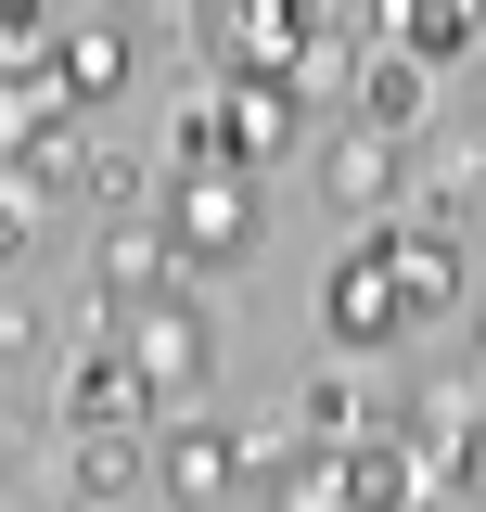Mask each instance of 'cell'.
<instances>
[{
	"instance_id": "cell-6",
	"label": "cell",
	"mask_w": 486,
	"mask_h": 512,
	"mask_svg": "<svg viewBox=\"0 0 486 512\" xmlns=\"http://www.w3.org/2000/svg\"><path fill=\"white\" fill-rule=\"evenodd\" d=\"M52 423H128V436L154 423V384L128 372V346H116V333L64 359V384H52Z\"/></svg>"
},
{
	"instance_id": "cell-14",
	"label": "cell",
	"mask_w": 486,
	"mask_h": 512,
	"mask_svg": "<svg viewBox=\"0 0 486 512\" xmlns=\"http://www.w3.org/2000/svg\"><path fill=\"white\" fill-rule=\"evenodd\" d=\"M474 52V13H461V0H397V64H461Z\"/></svg>"
},
{
	"instance_id": "cell-15",
	"label": "cell",
	"mask_w": 486,
	"mask_h": 512,
	"mask_svg": "<svg viewBox=\"0 0 486 512\" xmlns=\"http://www.w3.org/2000/svg\"><path fill=\"white\" fill-rule=\"evenodd\" d=\"M359 128H384V141H410V128H423V64L371 52V64H359Z\"/></svg>"
},
{
	"instance_id": "cell-13",
	"label": "cell",
	"mask_w": 486,
	"mask_h": 512,
	"mask_svg": "<svg viewBox=\"0 0 486 512\" xmlns=\"http://www.w3.org/2000/svg\"><path fill=\"white\" fill-rule=\"evenodd\" d=\"M346 512H423V461L397 436H359L346 448Z\"/></svg>"
},
{
	"instance_id": "cell-16",
	"label": "cell",
	"mask_w": 486,
	"mask_h": 512,
	"mask_svg": "<svg viewBox=\"0 0 486 512\" xmlns=\"http://www.w3.org/2000/svg\"><path fill=\"white\" fill-rule=\"evenodd\" d=\"M269 500H282V512H346V448H295V461H269Z\"/></svg>"
},
{
	"instance_id": "cell-8",
	"label": "cell",
	"mask_w": 486,
	"mask_h": 512,
	"mask_svg": "<svg viewBox=\"0 0 486 512\" xmlns=\"http://www.w3.org/2000/svg\"><path fill=\"white\" fill-rule=\"evenodd\" d=\"M218 128H231V167H269L295 154V77H218Z\"/></svg>"
},
{
	"instance_id": "cell-19",
	"label": "cell",
	"mask_w": 486,
	"mask_h": 512,
	"mask_svg": "<svg viewBox=\"0 0 486 512\" xmlns=\"http://www.w3.org/2000/svg\"><path fill=\"white\" fill-rule=\"evenodd\" d=\"M77 180L103 192V205H141V167H128V154H90V167H77Z\"/></svg>"
},
{
	"instance_id": "cell-12",
	"label": "cell",
	"mask_w": 486,
	"mask_h": 512,
	"mask_svg": "<svg viewBox=\"0 0 486 512\" xmlns=\"http://www.w3.org/2000/svg\"><path fill=\"white\" fill-rule=\"evenodd\" d=\"M52 64H64V90H77V103H116V90H128V26H116V13H77Z\"/></svg>"
},
{
	"instance_id": "cell-21",
	"label": "cell",
	"mask_w": 486,
	"mask_h": 512,
	"mask_svg": "<svg viewBox=\"0 0 486 512\" xmlns=\"http://www.w3.org/2000/svg\"><path fill=\"white\" fill-rule=\"evenodd\" d=\"M0 512H13V500H0Z\"/></svg>"
},
{
	"instance_id": "cell-10",
	"label": "cell",
	"mask_w": 486,
	"mask_h": 512,
	"mask_svg": "<svg viewBox=\"0 0 486 512\" xmlns=\"http://www.w3.org/2000/svg\"><path fill=\"white\" fill-rule=\"evenodd\" d=\"M154 474H167L192 512H205V500H231V487H243V423H167Z\"/></svg>"
},
{
	"instance_id": "cell-20",
	"label": "cell",
	"mask_w": 486,
	"mask_h": 512,
	"mask_svg": "<svg viewBox=\"0 0 486 512\" xmlns=\"http://www.w3.org/2000/svg\"><path fill=\"white\" fill-rule=\"evenodd\" d=\"M0 346H13V308H0Z\"/></svg>"
},
{
	"instance_id": "cell-11",
	"label": "cell",
	"mask_w": 486,
	"mask_h": 512,
	"mask_svg": "<svg viewBox=\"0 0 486 512\" xmlns=\"http://www.w3.org/2000/svg\"><path fill=\"white\" fill-rule=\"evenodd\" d=\"M64 487L90 512L128 500V487H141V436H128V423H64Z\"/></svg>"
},
{
	"instance_id": "cell-2",
	"label": "cell",
	"mask_w": 486,
	"mask_h": 512,
	"mask_svg": "<svg viewBox=\"0 0 486 512\" xmlns=\"http://www.w3.org/2000/svg\"><path fill=\"white\" fill-rule=\"evenodd\" d=\"M116 346H128V372L154 384V410H180L192 384L218 372V320H205V295H154V308H128Z\"/></svg>"
},
{
	"instance_id": "cell-4",
	"label": "cell",
	"mask_w": 486,
	"mask_h": 512,
	"mask_svg": "<svg viewBox=\"0 0 486 512\" xmlns=\"http://www.w3.org/2000/svg\"><path fill=\"white\" fill-rule=\"evenodd\" d=\"M320 320H333V346H397L410 333V308H397V269H384V244H346L333 256V282H320Z\"/></svg>"
},
{
	"instance_id": "cell-18",
	"label": "cell",
	"mask_w": 486,
	"mask_h": 512,
	"mask_svg": "<svg viewBox=\"0 0 486 512\" xmlns=\"http://www.w3.org/2000/svg\"><path fill=\"white\" fill-rule=\"evenodd\" d=\"M26 244H39V180H13V192H0V269H13Z\"/></svg>"
},
{
	"instance_id": "cell-3",
	"label": "cell",
	"mask_w": 486,
	"mask_h": 512,
	"mask_svg": "<svg viewBox=\"0 0 486 512\" xmlns=\"http://www.w3.org/2000/svg\"><path fill=\"white\" fill-rule=\"evenodd\" d=\"M307 39H320V13H307V0H243V13H205V52L231 64V77H295Z\"/></svg>"
},
{
	"instance_id": "cell-7",
	"label": "cell",
	"mask_w": 486,
	"mask_h": 512,
	"mask_svg": "<svg viewBox=\"0 0 486 512\" xmlns=\"http://www.w3.org/2000/svg\"><path fill=\"white\" fill-rule=\"evenodd\" d=\"M320 192H333L346 218H384V205L410 192V167H397L384 128H333V141H320Z\"/></svg>"
},
{
	"instance_id": "cell-9",
	"label": "cell",
	"mask_w": 486,
	"mask_h": 512,
	"mask_svg": "<svg viewBox=\"0 0 486 512\" xmlns=\"http://www.w3.org/2000/svg\"><path fill=\"white\" fill-rule=\"evenodd\" d=\"M384 244V269H397V308L435 320V308H461V244L435 231V218H397V231H371Z\"/></svg>"
},
{
	"instance_id": "cell-1",
	"label": "cell",
	"mask_w": 486,
	"mask_h": 512,
	"mask_svg": "<svg viewBox=\"0 0 486 512\" xmlns=\"http://www.w3.org/2000/svg\"><path fill=\"white\" fill-rule=\"evenodd\" d=\"M256 231H269L256 167H180V192H167V244H180V269H231V256H256Z\"/></svg>"
},
{
	"instance_id": "cell-17",
	"label": "cell",
	"mask_w": 486,
	"mask_h": 512,
	"mask_svg": "<svg viewBox=\"0 0 486 512\" xmlns=\"http://www.w3.org/2000/svg\"><path fill=\"white\" fill-rule=\"evenodd\" d=\"M295 423H307L320 448H359V436H371V410H359V384H346V372H320V384H307V397H295Z\"/></svg>"
},
{
	"instance_id": "cell-5",
	"label": "cell",
	"mask_w": 486,
	"mask_h": 512,
	"mask_svg": "<svg viewBox=\"0 0 486 512\" xmlns=\"http://www.w3.org/2000/svg\"><path fill=\"white\" fill-rule=\"evenodd\" d=\"M90 295H103V320L154 308V295H180V244H167L154 218H116V231L90 244Z\"/></svg>"
},
{
	"instance_id": "cell-22",
	"label": "cell",
	"mask_w": 486,
	"mask_h": 512,
	"mask_svg": "<svg viewBox=\"0 0 486 512\" xmlns=\"http://www.w3.org/2000/svg\"><path fill=\"white\" fill-rule=\"evenodd\" d=\"M474 372H486V359H474Z\"/></svg>"
}]
</instances>
